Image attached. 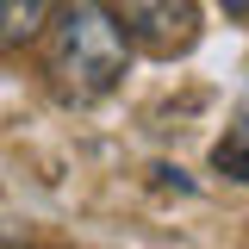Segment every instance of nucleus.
Masks as SVG:
<instances>
[{
    "label": "nucleus",
    "mask_w": 249,
    "mask_h": 249,
    "mask_svg": "<svg viewBox=\"0 0 249 249\" xmlns=\"http://www.w3.org/2000/svg\"><path fill=\"white\" fill-rule=\"evenodd\" d=\"M224 13H237V19H249V0H224Z\"/></svg>",
    "instance_id": "nucleus-5"
},
{
    "label": "nucleus",
    "mask_w": 249,
    "mask_h": 249,
    "mask_svg": "<svg viewBox=\"0 0 249 249\" xmlns=\"http://www.w3.org/2000/svg\"><path fill=\"white\" fill-rule=\"evenodd\" d=\"M50 13H56V0H0V56H13L31 37H44Z\"/></svg>",
    "instance_id": "nucleus-3"
},
{
    "label": "nucleus",
    "mask_w": 249,
    "mask_h": 249,
    "mask_svg": "<svg viewBox=\"0 0 249 249\" xmlns=\"http://www.w3.org/2000/svg\"><path fill=\"white\" fill-rule=\"evenodd\" d=\"M131 37L106 0H56L50 13V88L69 106H93L124 81Z\"/></svg>",
    "instance_id": "nucleus-1"
},
{
    "label": "nucleus",
    "mask_w": 249,
    "mask_h": 249,
    "mask_svg": "<svg viewBox=\"0 0 249 249\" xmlns=\"http://www.w3.org/2000/svg\"><path fill=\"white\" fill-rule=\"evenodd\" d=\"M212 168L231 175V181H249V88L237 100V112H231V131L218 137V150H212Z\"/></svg>",
    "instance_id": "nucleus-4"
},
{
    "label": "nucleus",
    "mask_w": 249,
    "mask_h": 249,
    "mask_svg": "<svg viewBox=\"0 0 249 249\" xmlns=\"http://www.w3.org/2000/svg\"><path fill=\"white\" fill-rule=\"evenodd\" d=\"M124 37L150 56H187L199 44V6L193 0H106Z\"/></svg>",
    "instance_id": "nucleus-2"
}]
</instances>
